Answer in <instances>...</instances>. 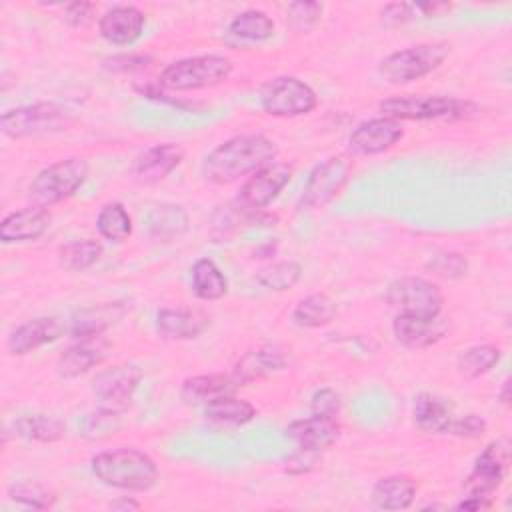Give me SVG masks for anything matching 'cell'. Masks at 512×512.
Segmentation results:
<instances>
[{
	"instance_id": "1",
	"label": "cell",
	"mask_w": 512,
	"mask_h": 512,
	"mask_svg": "<svg viewBox=\"0 0 512 512\" xmlns=\"http://www.w3.org/2000/svg\"><path fill=\"white\" fill-rule=\"evenodd\" d=\"M276 144L264 134H240L218 144L202 162V176L214 184H230L274 162Z\"/></svg>"
},
{
	"instance_id": "2",
	"label": "cell",
	"mask_w": 512,
	"mask_h": 512,
	"mask_svg": "<svg viewBox=\"0 0 512 512\" xmlns=\"http://www.w3.org/2000/svg\"><path fill=\"white\" fill-rule=\"evenodd\" d=\"M92 474L106 486L130 492H146L158 482L156 462L136 448H112L90 460Z\"/></svg>"
},
{
	"instance_id": "3",
	"label": "cell",
	"mask_w": 512,
	"mask_h": 512,
	"mask_svg": "<svg viewBox=\"0 0 512 512\" xmlns=\"http://www.w3.org/2000/svg\"><path fill=\"white\" fill-rule=\"evenodd\" d=\"M88 162L82 156L58 160L40 170L28 186V198L36 206H52L70 198L88 178Z\"/></svg>"
},
{
	"instance_id": "4",
	"label": "cell",
	"mask_w": 512,
	"mask_h": 512,
	"mask_svg": "<svg viewBox=\"0 0 512 512\" xmlns=\"http://www.w3.org/2000/svg\"><path fill=\"white\" fill-rule=\"evenodd\" d=\"M232 72V62L220 54H202L168 64L160 74V84L170 90H198L224 82Z\"/></svg>"
},
{
	"instance_id": "5",
	"label": "cell",
	"mask_w": 512,
	"mask_h": 512,
	"mask_svg": "<svg viewBox=\"0 0 512 512\" xmlns=\"http://www.w3.org/2000/svg\"><path fill=\"white\" fill-rule=\"evenodd\" d=\"M450 46L446 42H424L386 56L380 64V74L392 84H404L418 80L436 70L446 56Z\"/></svg>"
},
{
	"instance_id": "6",
	"label": "cell",
	"mask_w": 512,
	"mask_h": 512,
	"mask_svg": "<svg viewBox=\"0 0 512 512\" xmlns=\"http://www.w3.org/2000/svg\"><path fill=\"white\" fill-rule=\"evenodd\" d=\"M72 122L66 108L54 102H36L8 110L0 118V130L8 138H28L66 130Z\"/></svg>"
},
{
	"instance_id": "7",
	"label": "cell",
	"mask_w": 512,
	"mask_h": 512,
	"mask_svg": "<svg viewBox=\"0 0 512 512\" xmlns=\"http://www.w3.org/2000/svg\"><path fill=\"white\" fill-rule=\"evenodd\" d=\"M380 110L384 116L392 120H436V118H464L474 112L470 102H462L450 96H394L380 102Z\"/></svg>"
},
{
	"instance_id": "8",
	"label": "cell",
	"mask_w": 512,
	"mask_h": 512,
	"mask_svg": "<svg viewBox=\"0 0 512 512\" xmlns=\"http://www.w3.org/2000/svg\"><path fill=\"white\" fill-rule=\"evenodd\" d=\"M316 92L294 76H280L270 80L260 92L262 110L270 116L292 118L308 114L316 108Z\"/></svg>"
},
{
	"instance_id": "9",
	"label": "cell",
	"mask_w": 512,
	"mask_h": 512,
	"mask_svg": "<svg viewBox=\"0 0 512 512\" xmlns=\"http://www.w3.org/2000/svg\"><path fill=\"white\" fill-rule=\"evenodd\" d=\"M386 300L398 314L412 316H438L444 302L440 288L420 276H402L390 282Z\"/></svg>"
},
{
	"instance_id": "10",
	"label": "cell",
	"mask_w": 512,
	"mask_h": 512,
	"mask_svg": "<svg viewBox=\"0 0 512 512\" xmlns=\"http://www.w3.org/2000/svg\"><path fill=\"white\" fill-rule=\"evenodd\" d=\"M510 464V442L498 438L490 442L476 458L472 472L464 480V494L492 500L494 490L502 484Z\"/></svg>"
},
{
	"instance_id": "11",
	"label": "cell",
	"mask_w": 512,
	"mask_h": 512,
	"mask_svg": "<svg viewBox=\"0 0 512 512\" xmlns=\"http://www.w3.org/2000/svg\"><path fill=\"white\" fill-rule=\"evenodd\" d=\"M350 172L352 164L344 156L326 158L308 174L298 206L304 210L328 204L346 186Z\"/></svg>"
},
{
	"instance_id": "12",
	"label": "cell",
	"mask_w": 512,
	"mask_h": 512,
	"mask_svg": "<svg viewBox=\"0 0 512 512\" xmlns=\"http://www.w3.org/2000/svg\"><path fill=\"white\" fill-rule=\"evenodd\" d=\"M292 166L284 162H270L256 170L240 190V204L248 210H260L268 206L280 190L290 182Z\"/></svg>"
},
{
	"instance_id": "13",
	"label": "cell",
	"mask_w": 512,
	"mask_h": 512,
	"mask_svg": "<svg viewBox=\"0 0 512 512\" xmlns=\"http://www.w3.org/2000/svg\"><path fill=\"white\" fill-rule=\"evenodd\" d=\"M404 136L398 120L388 116L372 118L354 128L348 138V148L356 156H374L390 150Z\"/></svg>"
},
{
	"instance_id": "14",
	"label": "cell",
	"mask_w": 512,
	"mask_h": 512,
	"mask_svg": "<svg viewBox=\"0 0 512 512\" xmlns=\"http://www.w3.org/2000/svg\"><path fill=\"white\" fill-rule=\"evenodd\" d=\"M140 378L142 374L134 364H114L96 374L92 390L104 406L120 410L130 402Z\"/></svg>"
},
{
	"instance_id": "15",
	"label": "cell",
	"mask_w": 512,
	"mask_h": 512,
	"mask_svg": "<svg viewBox=\"0 0 512 512\" xmlns=\"http://www.w3.org/2000/svg\"><path fill=\"white\" fill-rule=\"evenodd\" d=\"M64 332V324L56 316H40L24 322L8 336V350L10 354L22 356L34 352L36 348L58 340Z\"/></svg>"
},
{
	"instance_id": "16",
	"label": "cell",
	"mask_w": 512,
	"mask_h": 512,
	"mask_svg": "<svg viewBox=\"0 0 512 512\" xmlns=\"http://www.w3.org/2000/svg\"><path fill=\"white\" fill-rule=\"evenodd\" d=\"M392 330L400 344L408 348H428L444 336L446 322L438 316L398 314L392 322Z\"/></svg>"
},
{
	"instance_id": "17",
	"label": "cell",
	"mask_w": 512,
	"mask_h": 512,
	"mask_svg": "<svg viewBox=\"0 0 512 512\" xmlns=\"http://www.w3.org/2000/svg\"><path fill=\"white\" fill-rule=\"evenodd\" d=\"M48 226H50L48 210L34 204L8 214L0 222V240L6 244L38 240L48 230Z\"/></svg>"
},
{
	"instance_id": "18",
	"label": "cell",
	"mask_w": 512,
	"mask_h": 512,
	"mask_svg": "<svg viewBox=\"0 0 512 512\" xmlns=\"http://www.w3.org/2000/svg\"><path fill=\"white\" fill-rule=\"evenodd\" d=\"M144 14L134 6H114L100 18V34L110 44H132L144 30Z\"/></svg>"
},
{
	"instance_id": "19",
	"label": "cell",
	"mask_w": 512,
	"mask_h": 512,
	"mask_svg": "<svg viewBox=\"0 0 512 512\" xmlns=\"http://www.w3.org/2000/svg\"><path fill=\"white\" fill-rule=\"evenodd\" d=\"M340 426L336 418L324 416H310L304 420H296L286 428V436L298 444V448L320 452L332 446L338 438Z\"/></svg>"
},
{
	"instance_id": "20",
	"label": "cell",
	"mask_w": 512,
	"mask_h": 512,
	"mask_svg": "<svg viewBox=\"0 0 512 512\" xmlns=\"http://www.w3.org/2000/svg\"><path fill=\"white\" fill-rule=\"evenodd\" d=\"M210 326V318L198 310L164 308L156 314V332L168 340L198 338Z\"/></svg>"
},
{
	"instance_id": "21",
	"label": "cell",
	"mask_w": 512,
	"mask_h": 512,
	"mask_svg": "<svg viewBox=\"0 0 512 512\" xmlns=\"http://www.w3.org/2000/svg\"><path fill=\"white\" fill-rule=\"evenodd\" d=\"M184 158V150L172 142L156 144L144 150L134 162V174L142 182H158L166 178Z\"/></svg>"
},
{
	"instance_id": "22",
	"label": "cell",
	"mask_w": 512,
	"mask_h": 512,
	"mask_svg": "<svg viewBox=\"0 0 512 512\" xmlns=\"http://www.w3.org/2000/svg\"><path fill=\"white\" fill-rule=\"evenodd\" d=\"M106 358V344L100 342L96 336L82 338L80 342L72 344L66 352L60 354L56 362V372L62 378H78L86 374L90 368L98 366Z\"/></svg>"
},
{
	"instance_id": "23",
	"label": "cell",
	"mask_w": 512,
	"mask_h": 512,
	"mask_svg": "<svg viewBox=\"0 0 512 512\" xmlns=\"http://www.w3.org/2000/svg\"><path fill=\"white\" fill-rule=\"evenodd\" d=\"M412 416L418 428L424 432H434V434H448L452 422H454V410L452 404L436 394L422 392L414 398L412 404Z\"/></svg>"
},
{
	"instance_id": "24",
	"label": "cell",
	"mask_w": 512,
	"mask_h": 512,
	"mask_svg": "<svg viewBox=\"0 0 512 512\" xmlns=\"http://www.w3.org/2000/svg\"><path fill=\"white\" fill-rule=\"evenodd\" d=\"M146 232L156 242H172L188 230V214L176 204H158L144 218Z\"/></svg>"
},
{
	"instance_id": "25",
	"label": "cell",
	"mask_w": 512,
	"mask_h": 512,
	"mask_svg": "<svg viewBox=\"0 0 512 512\" xmlns=\"http://www.w3.org/2000/svg\"><path fill=\"white\" fill-rule=\"evenodd\" d=\"M416 482L406 474L380 478L372 488V504L380 510H404L414 502Z\"/></svg>"
},
{
	"instance_id": "26",
	"label": "cell",
	"mask_w": 512,
	"mask_h": 512,
	"mask_svg": "<svg viewBox=\"0 0 512 512\" xmlns=\"http://www.w3.org/2000/svg\"><path fill=\"white\" fill-rule=\"evenodd\" d=\"M126 314V306L122 302H106L98 306L84 308L74 314L70 332L76 338H92L106 330L110 324L118 322Z\"/></svg>"
},
{
	"instance_id": "27",
	"label": "cell",
	"mask_w": 512,
	"mask_h": 512,
	"mask_svg": "<svg viewBox=\"0 0 512 512\" xmlns=\"http://www.w3.org/2000/svg\"><path fill=\"white\" fill-rule=\"evenodd\" d=\"M240 384L232 374H200L186 378L180 388V396L188 404L210 402L218 396L232 394Z\"/></svg>"
},
{
	"instance_id": "28",
	"label": "cell",
	"mask_w": 512,
	"mask_h": 512,
	"mask_svg": "<svg viewBox=\"0 0 512 512\" xmlns=\"http://www.w3.org/2000/svg\"><path fill=\"white\" fill-rule=\"evenodd\" d=\"M286 366V358L278 348H258L252 352H246L234 368V378L238 384H248L252 380L264 378L276 370H282Z\"/></svg>"
},
{
	"instance_id": "29",
	"label": "cell",
	"mask_w": 512,
	"mask_h": 512,
	"mask_svg": "<svg viewBox=\"0 0 512 512\" xmlns=\"http://www.w3.org/2000/svg\"><path fill=\"white\" fill-rule=\"evenodd\" d=\"M204 414L210 422L220 426H242L256 416V408L248 400L236 398L234 394H224L206 402Z\"/></svg>"
},
{
	"instance_id": "30",
	"label": "cell",
	"mask_w": 512,
	"mask_h": 512,
	"mask_svg": "<svg viewBox=\"0 0 512 512\" xmlns=\"http://www.w3.org/2000/svg\"><path fill=\"white\" fill-rule=\"evenodd\" d=\"M336 312H338L336 302L330 296L310 294L296 304L292 312V320L302 328H320L330 324L336 318Z\"/></svg>"
},
{
	"instance_id": "31",
	"label": "cell",
	"mask_w": 512,
	"mask_h": 512,
	"mask_svg": "<svg viewBox=\"0 0 512 512\" xmlns=\"http://www.w3.org/2000/svg\"><path fill=\"white\" fill-rule=\"evenodd\" d=\"M14 432L20 438L34 440V442H58L64 436L66 426L54 416L36 412V414H24L16 418Z\"/></svg>"
},
{
	"instance_id": "32",
	"label": "cell",
	"mask_w": 512,
	"mask_h": 512,
	"mask_svg": "<svg viewBox=\"0 0 512 512\" xmlns=\"http://www.w3.org/2000/svg\"><path fill=\"white\" fill-rule=\"evenodd\" d=\"M192 288L202 300H218L228 292V280L210 258H200L192 266Z\"/></svg>"
},
{
	"instance_id": "33",
	"label": "cell",
	"mask_w": 512,
	"mask_h": 512,
	"mask_svg": "<svg viewBox=\"0 0 512 512\" xmlns=\"http://www.w3.org/2000/svg\"><path fill=\"white\" fill-rule=\"evenodd\" d=\"M96 228L110 242H124L132 234V218L120 202H108L100 208Z\"/></svg>"
},
{
	"instance_id": "34",
	"label": "cell",
	"mask_w": 512,
	"mask_h": 512,
	"mask_svg": "<svg viewBox=\"0 0 512 512\" xmlns=\"http://www.w3.org/2000/svg\"><path fill=\"white\" fill-rule=\"evenodd\" d=\"M228 30L236 38L260 42V40H266L274 34V22L262 10H244V12H240L232 18Z\"/></svg>"
},
{
	"instance_id": "35",
	"label": "cell",
	"mask_w": 512,
	"mask_h": 512,
	"mask_svg": "<svg viewBox=\"0 0 512 512\" xmlns=\"http://www.w3.org/2000/svg\"><path fill=\"white\" fill-rule=\"evenodd\" d=\"M100 256H102V244L92 238L68 242L58 252L60 266H64L66 270H72V272L88 270L92 264L98 262Z\"/></svg>"
},
{
	"instance_id": "36",
	"label": "cell",
	"mask_w": 512,
	"mask_h": 512,
	"mask_svg": "<svg viewBox=\"0 0 512 512\" xmlns=\"http://www.w3.org/2000/svg\"><path fill=\"white\" fill-rule=\"evenodd\" d=\"M500 356H502V352L498 346H492V344L470 346L458 356L456 368L466 378H478V376L486 374L488 370H492L498 364Z\"/></svg>"
},
{
	"instance_id": "37",
	"label": "cell",
	"mask_w": 512,
	"mask_h": 512,
	"mask_svg": "<svg viewBox=\"0 0 512 512\" xmlns=\"http://www.w3.org/2000/svg\"><path fill=\"white\" fill-rule=\"evenodd\" d=\"M302 276V266L294 260H286V262H276L270 264L266 268H262L256 274V282L268 290H288L292 288Z\"/></svg>"
},
{
	"instance_id": "38",
	"label": "cell",
	"mask_w": 512,
	"mask_h": 512,
	"mask_svg": "<svg viewBox=\"0 0 512 512\" xmlns=\"http://www.w3.org/2000/svg\"><path fill=\"white\" fill-rule=\"evenodd\" d=\"M120 428V410L102 406L100 410L88 414L82 422V434L86 438H104Z\"/></svg>"
},
{
	"instance_id": "39",
	"label": "cell",
	"mask_w": 512,
	"mask_h": 512,
	"mask_svg": "<svg viewBox=\"0 0 512 512\" xmlns=\"http://www.w3.org/2000/svg\"><path fill=\"white\" fill-rule=\"evenodd\" d=\"M320 2H292L286 12V22L294 32H308L322 16Z\"/></svg>"
},
{
	"instance_id": "40",
	"label": "cell",
	"mask_w": 512,
	"mask_h": 512,
	"mask_svg": "<svg viewBox=\"0 0 512 512\" xmlns=\"http://www.w3.org/2000/svg\"><path fill=\"white\" fill-rule=\"evenodd\" d=\"M426 268L440 276V278H446V280H456V278H462L468 270V260L458 254V252H442V254H436L430 258V262L426 264Z\"/></svg>"
},
{
	"instance_id": "41",
	"label": "cell",
	"mask_w": 512,
	"mask_h": 512,
	"mask_svg": "<svg viewBox=\"0 0 512 512\" xmlns=\"http://www.w3.org/2000/svg\"><path fill=\"white\" fill-rule=\"evenodd\" d=\"M8 496L28 508H50L54 496L38 484H14L8 488Z\"/></svg>"
},
{
	"instance_id": "42",
	"label": "cell",
	"mask_w": 512,
	"mask_h": 512,
	"mask_svg": "<svg viewBox=\"0 0 512 512\" xmlns=\"http://www.w3.org/2000/svg\"><path fill=\"white\" fill-rule=\"evenodd\" d=\"M310 412L314 416H324V418H336L340 412V398L332 388H322L316 390L310 402Z\"/></svg>"
},
{
	"instance_id": "43",
	"label": "cell",
	"mask_w": 512,
	"mask_h": 512,
	"mask_svg": "<svg viewBox=\"0 0 512 512\" xmlns=\"http://www.w3.org/2000/svg\"><path fill=\"white\" fill-rule=\"evenodd\" d=\"M486 430V422L476 414H466L460 418H454L448 434L458 438H480Z\"/></svg>"
},
{
	"instance_id": "44",
	"label": "cell",
	"mask_w": 512,
	"mask_h": 512,
	"mask_svg": "<svg viewBox=\"0 0 512 512\" xmlns=\"http://www.w3.org/2000/svg\"><path fill=\"white\" fill-rule=\"evenodd\" d=\"M94 10H96V6L90 2H72L64 10V20L74 28H82L92 20Z\"/></svg>"
},
{
	"instance_id": "45",
	"label": "cell",
	"mask_w": 512,
	"mask_h": 512,
	"mask_svg": "<svg viewBox=\"0 0 512 512\" xmlns=\"http://www.w3.org/2000/svg\"><path fill=\"white\" fill-rule=\"evenodd\" d=\"M414 4H388L384 10H382V20L388 22V24H404L408 20L414 18Z\"/></svg>"
},
{
	"instance_id": "46",
	"label": "cell",
	"mask_w": 512,
	"mask_h": 512,
	"mask_svg": "<svg viewBox=\"0 0 512 512\" xmlns=\"http://www.w3.org/2000/svg\"><path fill=\"white\" fill-rule=\"evenodd\" d=\"M150 58L148 56H136V54H122V56H112L108 60H104V66L114 70V72H126V70H134V68H142L146 66Z\"/></svg>"
},
{
	"instance_id": "47",
	"label": "cell",
	"mask_w": 512,
	"mask_h": 512,
	"mask_svg": "<svg viewBox=\"0 0 512 512\" xmlns=\"http://www.w3.org/2000/svg\"><path fill=\"white\" fill-rule=\"evenodd\" d=\"M492 500H484V498H474V496H464L462 502L456 504L458 510H484L490 508Z\"/></svg>"
},
{
	"instance_id": "48",
	"label": "cell",
	"mask_w": 512,
	"mask_h": 512,
	"mask_svg": "<svg viewBox=\"0 0 512 512\" xmlns=\"http://www.w3.org/2000/svg\"><path fill=\"white\" fill-rule=\"evenodd\" d=\"M112 508H114V510H138L140 504H138L136 500H130V498H120V500H116V502L112 504Z\"/></svg>"
},
{
	"instance_id": "49",
	"label": "cell",
	"mask_w": 512,
	"mask_h": 512,
	"mask_svg": "<svg viewBox=\"0 0 512 512\" xmlns=\"http://www.w3.org/2000/svg\"><path fill=\"white\" fill-rule=\"evenodd\" d=\"M500 402H502V404H510V380H504V384H502Z\"/></svg>"
}]
</instances>
